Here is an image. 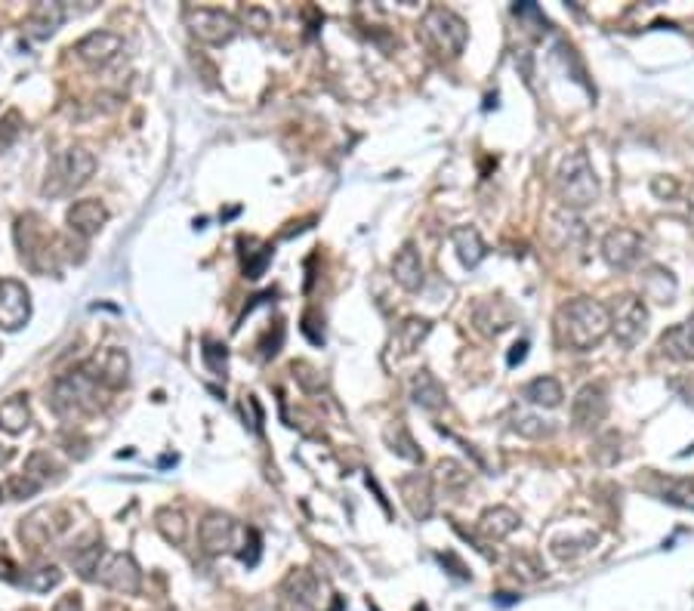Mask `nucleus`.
Here are the masks:
<instances>
[{
    "instance_id": "1",
    "label": "nucleus",
    "mask_w": 694,
    "mask_h": 611,
    "mask_svg": "<svg viewBox=\"0 0 694 611\" xmlns=\"http://www.w3.org/2000/svg\"><path fill=\"white\" fill-rule=\"evenodd\" d=\"M611 334V312L593 297H577L556 312V337L565 349L590 352Z\"/></svg>"
},
{
    "instance_id": "2",
    "label": "nucleus",
    "mask_w": 694,
    "mask_h": 611,
    "mask_svg": "<svg viewBox=\"0 0 694 611\" xmlns=\"http://www.w3.org/2000/svg\"><path fill=\"white\" fill-rule=\"evenodd\" d=\"M599 176L587 152H568L556 170V198L565 210H583L599 201Z\"/></svg>"
},
{
    "instance_id": "3",
    "label": "nucleus",
    "mask_w": 694,
    "mask_h": 611,
    "mask_svg": "<svg viewBox=\"0 0 694 611\" xmlns=\"http://www.w3.org/2000/svg\"><path fill=\"white\" fill-rule=\"evenodd\" d=\"M420 38L426 41V47H432L438 56L457 59L469 41V28L466 22L448 10V7H429L420 19Z\"/></svg>"
},
{
    "instance_id": "4",
    "label": "nucleus",
    "mask_w": 694,
    "mask_h": 611,
    "mask_svg": "<svg viewBox=\"0 0 694 611\" xmlns=\"http://www.w3.org/2000/svg\"><path fill=\"white\" fill-rule=\"evenodd\" d=\"M96 170V158L93 152H87L84 146H75V149H68L62 152L50 173H47V183H44V192L47 195H68V192H75L81 189L87 179L93 176Z\"/></svg>"
},
{
    "instance_id": "5",
    "label": "nucleus",
    "mask_w": 694,
    "mask_h": 611,
    "mask_svg": "<svg viewBox=\"0 0 694 611\" xmlns=\"http://www.w3.org/2000/svg\"><path fill=\"white\" fill-rule=\"evenodd\" d=\"M608 312H611V334H614V340L624 346V349L639 346L642 337H645V331H648V309H645L642 297L620 294Z\"/></svg>"
},
{
    "instance_id": "6",
    "label": "nucleus",
    "mask_w": 694,
    "mask_h": 611,
    "mask_svg": "<svg viewBox=\"0 0 694 611\" xmlns=\"http://www.w3.org/2000/svg\"><path fill=\"white\" fill-rule=\"evenodd\" d=\"M96 383L81 371V374H71V377H62L53 389V411L59 417H75V414H84V411H93L96 408Z\"/></svg>"
},
{
    "instance_id": "7",
    "label": "nucleus",
    "mask_w": 694,
    "mask_h": 611,
    "mask_svg": "<svg viewBox=\"0 0 694 611\" xmlns=\"http://www.w3.org/2000/svg\"><path fill=\"white\" fill-rule=\"evenodd\" d=\"M186 25L192 31V38H198L201 44H229L235 34H238V25L229 13L223 10H207V7H192L186 10Z\"/></svg>"
},
{
    "instance_id": "8",
    "label": "nucleus",
    "mask_w": 694,
    "mask_h": 611,
    "mask_svg": "<svg viewBox=\"0 0 694 611\" xmlns=\"http://www.w3.org/2000/svg\"><path fill=\"white\" fill-rule=\"evenodd\" d=\"M645 254V241L639 232L633 229H611L605 238H602V257L611 269L617 272H630L639 266Z\"/></svg>"
},
{
    "instance_id": "9",
    "label": "nucleus",
    "mask_w": 694,
    "mask_h": 611,
    "mask_svg": "<svg viewBox=\"0 0 694 611\" xmlns=\"http://www.w3.org/2000/svg\"><path fill=\"white\" fill-rule=\"evenodd\" d=\"M318 578L312 571L300 568L290 571L278 590V611H315L318 608Z\"/></svg>"
},
{
    "instance_id": "10",
    "label": "nucleus",
    "mask_w": 694,
    "mask_h": 611,
    "mask_svg": "<svg viewBox=\"0 0 694 611\" xmlns=\"http://www.w3.org/2000/svg\"><path fill=\"white\" fill-rule=\"evenodd\" d=\"M608 417V389L602 383H587L571 402V420L577 429H596Z\"/></svg>"
},
{
    "instance_id": "11",
    "label": "nucleus",
    "mask_w": 694,
    "mask_h": 611,
    "mask_svg": "<svg viewBox=\"0 0 694 611\" xmlns=\"http://www.w3.org/2000/svg\"><path fill=\"white\" fill-rule=\"evenodd\" d=\"M96 581L108 590H115V593H124V596H133L139 593V568L130 556L124 553H112V556H105L96 568Z\"/></svg>"
},
{
    "instance_id": "12",
    "label": "nucleus",
    "mask_w": 694,
    "mask_h": 611,
    "mask_svg": "<svg viewBox=\"0 0 694 611\" xmlns=\"http://www.w3.org/2000/svg\"><path fill=\"white\" fill-rule=\"evenodd\" d=\"M398 491H401V500H405L411 519L426 522L435 513V485H432V476H426V473H408L405 479L398 482Z\"/></svg>"
},
{
    "instance_id": "13",
    "label": "nucleus",
    "mask_w": 694,
    "mask_h": 611,
    "mask_svg": "<svg viewBox=\"0 0 694 611\" xmlns=\"http://www.w3.org/2000/svg\"><path fill=\"white\" fill-rule=\"evenodd\" d=\"M238 534H241L238 522L232 516H226V513H207L201 528H198L201 547L207 553H213V556L216 553H229L235 547V541H238Z\"/></svg>"
},
{
    "instance_id": "14",
    "label": "nucleus",
    "mask_w": 694,
    "mask_h": 611,
    "mask_svg": "<svg viewBox=\"0 0 694 611\" xmlns=\"http://www.w3.org/2000/svg\"><path fill=\"white\" fill-rule=\"evenodd\" d=\"M472 325H476V331L482 337H500L503 331H509L516 325V309L509 306L503 297L482 300L476 306V312H472Z\"/></svg>"
},
{
    "instance_id": "15",
    "label": "nucleus",
    "mask_w": 694,
    "mask_h": 611,
    "mask_svg": "<svg viewBox=\"0 0 694 611\" xmlns=\"http://www.w3.org/2000/svg\"><path fill=\"white\" fill-rule=\"evenodd\" d=\"M28 315H31V300L25 287L13 278L0 281V328L19 331L28 321Z\"/></svg>"
},
{
    "instance_id": "16",
    "label": "nucleus",
    "mask_w": 694,
    "mask_h": 611,
    "mask_svg": "<svg viewBox=\"0 0 694 611\" xmlns=\"http://www.w3.org/2000/svg\"><path fill=\"white\" fill-rule=\"evenodd\" d=\"M127 371H130V362H127V355L121 349H105V352L93 355L90 365L84 368V374L96 386L102 383V386H112V389L127 383Z\"/></svg>"
},
{
    "instance_id": "17",
    "label": "nucleus",
    "mask_w": 694,
    "mask_h": 611,
    "mask_svg": "<svg viewBox=\"0 0 694 611\" xmlns=\"http://www.w3.org/2000/svg\"><path fill=\"white\" fill-rule=\"evenodd\" d=\"M392 278L398 281V287H405L408 294H417L420 287H423L426 269H423V260H420V250L411 241L395 254V260H392Z\"/></svg>"
},
{
    "instance_id": "18",
    "label": "nucleus",
    "mask_w": 694,
    "mask_h": 611,
    "mask_svg": "<svg viewBox=\"0 0 694 611\" xmlns=\"http://www.w3.org/2000/svg\"><path fill=\"white\" fill-rule=\"evenodd\" d=\"M411 399L423 411H442L448 405V392L432 371L423 368L411 377Z\"/></svg>"
},
{
    "instance_id": "19",
    "label": "nucleus",
    "mask_w": 694,
    "mask_h": 611,
    "mask_svg": "<svg viewBox=\"0 0 694 611\" xmlns=\"http://www.w3.org/2000/svg\"><path fill=\"white\" fill-rule=\"evenodd\" d=\"M664 355H670L673 362H694V312L682 321V325L670 328L661 343H657Z\"/></svg>"
},
{
    "instance_id": "20",
    "label": "nucleus",
    "mask_w": 694,
    "mask_h": 611,
    "mask_svg": "<svg viewBox=\"0 0 694 611\" xmlns=\"http://www.w3.org/2000/svg\"><path fill=\"white\" fill-rule=\"evenodd\" d=\"M124 41L118 38V34L112 31H99V34H90V38H84L75 50L81 59H87L90 65H108L112 59H118Z\"/></svg>"
},
{
    "instance_id": "21",
    "label": "nucleus",
    "mask_w": 694,
    "mask_h": 611,
    "mask_svg": "<svg viewBox=\"0 0 694 611\" xmlns=\"http://www.w3.org/2000/svg\"><path fill=\"white\" fill-rule=\"evenodd\" d=\"M451 244L457 250V257L466 269H476L485 257H488V247L482 241V235L472 229V226H460L451 232Z\"/></svg>"
},
{
    "instance_id": "22",
    "label": "nucleus",
    "mask_w": 694,
    "mask_h": 611,
    "mask_svg": "<svg viewBox=\"0 0 694 611\" xmlns=\"http://www.w3.org/2000/svg\"><path fill=\"white\" fill-rule=\"evenodd\" d=\"M519 513L509 510V507H491L482 513L479 519V531L482 537H488V541H503V537H509L516 528H519Z\"/></svg>"
},
{
    "instance_id": "23",
    "label": "nucleus",
    "mask_w": 694,
    "mask_h": 611,
    "mask_svg": "<svg viewBox=\"0 0 694 611\" xmlns=\"http://www.w3.org/2000/svg\"><path fill=\"white\" fill-rule=\"evenodd\" d=\"M105 220H108V210L99 201H78L68 210V226L78 235H96Z\"/></svg>"
},
{
    "instance_id": "24",
    "label": "nucleus",
    "mask_w": 694,
    "mask_h": 611,
    "mask_svg": "<svg viewBox=\"0 0 694 611\" xmlns=\"http://www.w3.org/2000/svg\"><path fill=\"white\" fill-rule=\"evenodd\" d=\"M522 399L537 408H559L565 399V389L556 377H534L531 383H525Z\"/></svg>"
},
{
    "instance_id": "25",
    "label": "nucleus",
    "mask_w": 694,
    "mask_h": 611,
    "mask_svg": "<svg viewBox=\"0 0 694 611\" xmlns=\"http://www.w3.org/2000/svg\"><path fill=\"white\" fill-rule=\"evenodd\" d=\"M642 294L654 303H673L676 297V278L661 269V266H651L645 275H642Z\"/></svg>"
},
{
    "instance_id": "26",
    "label": "nucleus",
    "mask_w": 694,
    "mask_h": 611,
    "mask_svg": "<svg viewBox=\"0 0 694 611\" xmlns=\"http://www.w3.org/2000/svg\"><path fill=\"white\" fill-rule=\"evenodd\" d=\"M432 485H438L445 491V497H460L469 485V473L463 470V466L457 460H442L435 466V476H432Z\"/></svg>"
},
{
    "instance_id": "27",
    "label": "nucleus",
    "mask_w": 694,
    "mask_h": 611,
    "mask_svg": "<svg viewBox=\"0 0 694 611\" xmlns=\"http://www.w3.org/2000/svg\"><path fill=\"white\" fill-rule=\"evenodd\" d=\"M386 442H389V448H392L395 457L408 460V463H423L420 445L414 442V436L408 433V426L401 423V420H395L392 426H386Z\"/></svg>"
},
{
    "instance_id": "28",
    "label": "nucleus",
    "mask_w": 694,
    "mask_h": 611,
    "mask_svg": "<svg viewBox=\"0 0 694 611\" xmlns=\"http://www.w3.org/2000/svg\"><path fill=\"white\" fill-rule=\"evenodd\" d=\"M429 331H432V325L426 318H408L405 325H401L398 331H395V346H398V352L401 355H411L414 349H420V343L429 337Z\"/></svg>"
},
{
    "instance_id": "29",
    "label": "nucleus",
    "mask_w": 694,
    "mask_h": 611,
    "mask_svg": "<svg viewBox=\"0 0 694 611\" xmlns=\"http://www.w3.org/2000/svg\"><path fill=\"white\" fill-rule=\"evenodd\" d=\"M509 429L513 433H519L522 439H546L553 433V426L546 423L543 417L537 414H528V411H513L509 414Z\"/></svg>"
},
{
    "instance_id": "30",
    "label": "nucleus",
    "mask_w": 694,
    "mask_h": 611,
    "mask_svg": "<svg viewBox=\"0 0 694 611\" xmlns=\"http://www.w3.org/2000/svg\"><path fill=\"white\" fill-rule=\"evenodd\" d=\"M657 497H661L664 503H673V507L694 510V482H688V479H667L661 488H657Z\"/></svg>"
},
{
    "instance_id": "31",
    "label": "nucleus",
    "mask_w": 694,
    "mask_h": 611,
    "mask_svg": "<svg viewBox=\"0 0 694 611\" xmlns=\"http://www.w3.org/2000/svg\"><path fill=\"white\" fill-rule=\"evenodd\" d=\"M28 423H31V414H28V405L19 399V395L0 405V429H7V433H22Z\"/></svg>"
},
{
    "instance_id": "32",
    "label": "nucleus",
    "mask_w": 694,
    "mask_h": 611,
    "mask_svg": "<svg viewBox=\"0 0 694 611\" xmlns=\"http://www.w3.org/2000/svg\"><path fill=\"white\" fill-rule=\"evenodd\" d=\"M59 581H62V571H59V568H53V565H44V568L28 571L19 584H22V587H28V590H34V593H47V590L59 587Z\"/></svg>"
},
{
    "instance_id": "33",
    "label": "nucleus",
    "mask_w": 694,
    "mask_h": 611,
    "mask_svg": "<svg viewBox=\"0 0 694 611\" xmlns=\"http://www.w3.org/2000/svg\"><path fill=\"white\" fill-rule=\"evenodd\" d=\"M158 531L167 537L170 544H182L186 541V519H182L179 510H161L158 513Z\"/></svg>"
},
{
    "instance_id": "34",
    "label": "nucleus",
    "mask_w": 694,
    "mask_h": 611,
    "mask_svg": "<svg viewBox=\"0 0 694 611\" xmlns=\"http://www.w3.org/2000/svg\"><path fill=\"white\" fill-rule=\"evenodd\" d=\"M513 574H516V578H522V581H540V578H543V568L537 565L534 556L516 553V556H513Z\"/></svg>"
},
{
    "instance_id": "35",
    "label": "nucleus",
    "mask_w": 694,
    "mask_h": 611,
    "mask_svg": "<svg viewBox=\"0 0 694 611\" xmlns=\"http://www.w3.org/2000/svg\"><path fill=\"white\" fill-rule=\"evenodd\" d=\"M593 544H596V534H583L580 541H556V544H553V553H556L559 559H574L577 553H587Z\"/></svg>"
},
{
    "instance_id": "36",
    "label": "nucleus",
    "mask_w": 694,
    "mask_h": 611,
    "mask_svg": "<svg viewBox=\"0 0 694 611\" xmlns=\"http://www.w3.org/2000/svg\"><path fill=\"white\" fill-rule=\"evenodd\" d=\"M204 358L213 374H226V346H216V343H207L204 349Z\"/></svg>"
},
{
    "instance_id": "37",
    "label": "nucleus",
    "mask_w": 694,
    "mask_h": 611,
    "mask_svg": "<svg viewBox=\"0 0 694 611\" xmlns=\"http://www.w3.org/2000/svg\"><path fill=\"white\" fill-rule=\"evenodd\" d=\"M294 374L300 377V383H303L306 389H318V386L324 383V380H321V374H318L312 365H306V362H297V365H294Z\"/></svg>"
},
{
    "instance_id": "38",
    "label": "nucleus",
    "mask_w": 694,
    "mask_h": 611,
    "mask_svg": "<svg viewBox=\"0 0 694 611\" xmlns=\"http://www.w3.org/2000/svg\"><path fill=\"white\" fill-rule=\"evenodd\" d=\"M525 355H528V340H519L516 346H513V352H509V365H519V362H525Z\"/></svg>"
},
{
    "instance_id": "39",
    "label": "nucleus",
    "mask_w": 694,
    "mask_h": 611,
    "mask_svg": "<svg viewBox=\"0 0 694 611\" xmlns=\"http://www.w3.org/2000/svg\"><path fill=\"white\" fill-rule=\"evenodd\" d=\"M438 559H442V565L448 562V565L454 568V574H457V578H469V571L463 568V562H460V559H457L454 553H445V556H438Z\"/></svg>"
}]
</instances>
